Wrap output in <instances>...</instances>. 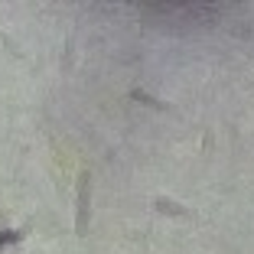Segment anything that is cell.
Here are the masks:
<instances>
[{
    "mask_svg": "<svg viewBox=\"0 0 254 254\" xmlns=\"http://www.w3.org/2000/svg\"><path fill=\"white\" fill-rule=\"evenodd\" d=\"M0 228H3V225H0Z\"/></svg>",
    "mask_w": 254,
    "mask_h": 254,
    "instance_id": "5b68a950",
    "label": "cell"
},
{
    "mask_svg": "<svg viewBox=\"0 0 254 254\" xmlns=\"http://www.w3.org/2000/svg\"><path fill=\"white\" fill-rule=\"evenodd\" d=\"M127 98H130V101H137V105H143V108L163 111V114H170V111H173L170 101H163V98H157V95H150V91H143V88H130V91H127Z\"/></svg>",
    "mask_w": 254,
    "mask_h": 254,
    "instance_id": "3957f363",
    "label": "cell"
},
{
    "mask_svg": "<svg viewBox=\"0 0 254 254\" xmlns=\"http://www.w3.org/2000/svg\"><path fill=\"white\" fill-rule=\"evenodd\" d=\"M30 235V222L23 225V228H0V254L7 251V248H13V245H20L23 238Z\"/></svg>",
    "mask_w": 254,
    "mask_h": 254,
    "instance_id": "277c9868",
    "label": "cell"
},
{
    "mask_svg": "<svg viewBox=\"0 0 254 254\" xmlns=\"http://www.w3.org/2000/svg\"><path fill=\"white\" fill-rule=\"evenodd\" d=\"M153 212L163 215V218H195V212L189 209V205L170 199V195H153Z\"/></svg>",
    "mask_w": 254,
    "mask_h": 254,
    "instance_id": "7a4b0ae2",
    "label": "cell"
},
{
    "mask_svg": "<svg viewBox=\"0 0 254 254\" xmlns=\"http://www.w3.org/2000/svg\"><path fill=\"white\" fill-rule=\"evenodd\" d=\"M91 195H95V183H91V170L85 166L75 180V235L85 238L91 228Z\"/></svg>",
    "mask_w": 254,
    "mask_h": 254,
    "instance_id": "6da1fadb",
    "label": "cell"
}]
</instances>
